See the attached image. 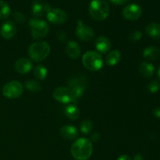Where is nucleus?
Wrapping results in <instances>:
<instances>
[{"instance_id":"obj_1","label":"nucleus","mask_w":160,"mask_h":160,"mask_svg":"<svg viewBox=\"0 0 160 160\" xmlns=\"http://www.w3.org/2000/svg\"><path fill=\"white\" fill-rule=\"evenodd\" d=\"M70 152L76 160H88L93 152L92 142L85 138H78L72 145Z\"/></svg>"},{"instance_id":"obj_2","label":"nucleus","mask_w":160,"mask_h":160,"mask_svg":"<svg viewBox=\"0 0 160 160\" xmlns=\"http://www.w3.org/2000/svg\"><path fill=\"white\" fill-rule=\"evenodd\" d=\"M89 13L95 20H105L109 14V4L106 0H92L89 6Z\"/></svg>"},{"instance_id":"obj_3","label":"nucleus","mask_w":160,"mask_h":160,"mask_svg":"<svg viewBox=\"0 0 160 160\" xmlns=\"http://www.w3.org/2000/svg\"><path fill=\"white\" fill-rule=\"evenodd\" d=\"M50 53V45L46 42H38L31 44L28 48V54L34 62L45 60Z\"/></svg>"},{"instance_id":"obj_4","label":"nucleus","mask_w":160,"mask_h":160,"mask_svg":"<svg viewBox=\"0 0 160 160\" xmlns=\"http://www.w3.org/2000/svg\"><path fill=\"white\" fill-rule=\"evenodd\" d=\"M82 62L84 67L92 71H98L102 67V56L95 51H88L84 54Z\"/></svg>"},{"instance_id":"obj_5","label":"nucleus","mask_w":160,"mask_h":160,"mask_svg":"<svg viewBox=\"0 0 160 160\" xmlns=\"http://www.w3.org/2000/svg\"><path fill=\"white\" fill-rule=\"evenodd\" d=\"M30 26L31 28V36L37 40L46 37L49 31L48 23L44 20L32 19L30 21Z\"/></svg>"},{"instance_id":"obj_6","label":"nucleus","mask_w":160,"mask_h":160,"mask_svg":"<svg viewBox=\"0 0 160 160\" xmlns=\"http://www.w3.org/2000/svg\"><path fill=\"white\" fill-rule=\"evenodd\" d=\"M23 84L17 81L6 83L2 88V95L8 98H17L23 94Z\"/></svg>"},{"instance_id":"obj_7","label":"nucleus","mask_w":160,"mask_h":160,"mask_svg":"<svg viewBox=\"0 0 160 160\" xmlns=\"http://www.w3.org/2000/svg\"><path fill=\"white\" fill-rule=\"evenodd\" d=\"M76 34L78 38L83 42H91L95 37V32L93 29L88 25L84 24L82 20L78 21Z\"/></svg>"},{"instance_id":"obj_8","label":"nucleus","mask_w":160,"mask_h":160,"mask_svg":"<svg viewBox=\"0 0 160 160\" xmlns=\"http://www.w3.org/2000/svg\"><path fill=\"white\" fill-rule=\"evenodd\" d=\"M142 15V9L138 4L132 3V4L128 5L123 9V16L126 20L134 21V20H138Z\"/></svg>"},{"instance_id":"obj_9","label":"nucleus","mask_w":160,"mask_h":160,"mask_svg":"<svg viewBox=\"0 0 160 160\" xmlns=\"http://www.w3.org/2000/svg\"><path fill=\"white\" fill-rule=\"evenodd\" d=\"M47 19L52 23L59 25L62 24L67 20V14L60 9H50L47 12Z\"/></svg>"},{"instance_id":"obj_10","label":"nucleus","mask_w":160,"mask_h":160,"mask_svg":"<svg viewBox=\"0 0 160 160\" xmlns=\"http://www.w3.org/2000/svg\"><path fill=\"white\" fill-rule=\"evenodd\" d=\"M52 96L57 102L63 104L73 102L70 88L66 87H58L53 91Z\"/></svg>"},{"instance_id":"obj_11","label":"nucleus","mask_w":160,"mask_h":160,"mask_svg":"<svg viewBox=\"0 0 160 160\" xmlns=\"http://www.w3.org/2000/svg\"><path fill=\"white\" fill-rule=\"evenodd\" d=\"M17 28L12 21H6L2 25L0 28V34L5 39H11L15 36Z\"/></svg>"},{"instance_id":"obj_12","label":"nucleus","mask_w":160,"mask_h":160,"mask_svg":"<svg viewBox=\"0 0 160 160\" xmlns=\"http://www.w3.org/2000/svg\"><path fill=\"white\" fill-rule=\"evenodd\" d=\"M14 68L17 73L20 74H26L29 73L32 69V63L29 59L26 58H21L16 61L14 64Z\"/></svg>"},{"instance_id":"obj_13","label":"nucleus","mask_w":160,"mask_h":160,"mask_svg":"<svg viewBox=\"0 0 160 160\" xmlns=\"http://www.w3.org/2000/svg\"><path fill=\"white\" fill-rule=\"evenodd\" d=\"M62 138L67 140H73L78 136V131L75 127L71 125H65L59 130Z\"/></svg>"},{"instance_id":"obj_14","label":"nucleus","mask_w":160,"mask_h":160,"mask_svg":"<svg viewBox=\"0 0 160 160\" xmlns=\"http://www.w3.org/2000/svg\"><path fill=\"white\" fill-rule=\"evenodd\" d=\"M81 46L75 41H70L66 47V52L71 59H78L81 55Z\"/></svg>"},{"instance_id":"obj_15","label":"nucleus","mask_w":160,"mask_h":160,"mask_svg":"<svg viewBox=\"0 0 160 160\" xmlns=\"http://www.w3.org/2000/svg\"><path fill=\"white\" fill-rule=\"evenodd\" d=\"M95 48L99 52L106 53L110 50L111 42L108 38L100 36L95 41Z\"/></svg>"},{"instance_id":"obj_16","label":"nucleus","mask_w":160,"mask_h":160,"mask_svg":"<svg viewBox=\"0 0 160 160\" xmlns=\"http://www.w3.org/2000/svg\"><path fill=\"white\" fill-rule=\"evenodd\" d=\"M70 90L71 92L72 99H73V102L77 103L83 95L84 92V88H85V85L84 84H70Z\"/></svg>"},{"instance_id":"obj_17","label":"nucleus","mask_w":160,"mask_h":160,"mask_svg":"<svg viewBox=\"0 0 160 160\" xmlns=\"http://www.w3.org/2000/svg\"><path fill=\"white\" fill-rule=\"evenodd\" d=\"M145 32L150 38L156 40H160V23H150L145 28Z\"/></svg>"},{"instance_id":"obj_18","label":"nucleus","mask_w":160,"mask_h":160,"mask_svg":"<svg viewBox=\"0 0 160 160\" xmlns=\"http://www.w3.org/2000/svg\"><path fill=\"white\" fill-rule=\"evenodd\" d=\"M51 9L49 5L43 3L39 0H36L34 2L32 6V12L33 14L36 17H42L45 12H48Z\"/></svg>"},{"instance_id":"obj_19","label":"nucleus","mask_w":160,"mask_h":160,"mask_svg":"<svg viewBox=\"0 0 160 160\" xmlns=\"http://www.w3.org/2000/svg\"><path fill=\"white\" fill-rule=\"evenodd\" d=\"M160 56V50L157 47H147L143 51V57L148 61H153L159 59Z\"/></svg>"},{"instance_id":"obj_20","label":"nucleus","mask_w":160,"mask_h":160,"mask_svg":"<svg viewBox=\"0 0 160 160\" xmlns=\"http://www.w3.org/2000/svg\"><path fill=\"white\" fill-rule=\"evenodd\" d=\"M139 72L142 77L145 78H151L155 73V67L152 63L148 62H142L139 65Z\"/></svg>"},{"instance_id":"obj_21","label":"nucleus","mask_w":160,"mask_h":160,"mask_svg":"<svg viewBox=\"0 0 160 160\" xmlns=\"http://www.w3.org/2000/svg\"><path fill=\"white\" fill-rule=\"evenodd\" d=\"M120 59H121V53L118 50H112L106 56L105 61H106V65L112 67V66L117 65L120 62Z\"/></svg>"},{"instance_id":"obj_22","label":"nucleus","mask_w":160,"mask_h":160,"mask_svg":"<svg viewBox=\"0 0 160 160\" xmlns=\"http://www.w3.org/2000/svg\"><path fill=\"white\" fill-rule=\"evenodd\" d=\"M65 113L69 119L75 120L79 118L80 115H81V111L78 106L70 104L67 106V107L65 108Z\"/></svg>"},{"instance_id":"obj_23","label":"nucleus","mask_w":160,"mask_h":160,"mask_svg":"<svg viewBox=\"0 0 160 160\" xmlns=\"http://www.w3.org/2000/svg\"><path fill=\"white\" fill-rule=\"evenodd\" d=\"M47 73H48V70L44 66L38 65L34 67V74L38 80H40V81L45 80L47 77Z\"/></svg>"},{"instance_id":"obj_24","label":"nucleus","mask_w":160,"mask_h":160,"mask_svg":"<svg viewBox=\"0 0 160 160\" xmlns=\"http://www.w3.org/2000/svg\"><path fill=\"white\" fill-rule=\"evenodd\" d=\"M25 88L28 89V91L32 92H38L39 91L42 90V85H41L40 83L38 82L36 80H28V81L25 82Z\"/></svg>"},{"instance_id":"obj_25","label":"nucleus","mask_w":160,"mask_h":160,"mask_svg":"<svg viewBox=\"0 0 160 160\" xmlns=\"http://www.w3.org/2000/svg\"><path fill=\"white\" fill-rule=\"evenodd\" d=\"M11 9L9 5L6 2L0 0V19L1 20H5L8 18L10 15Z\"/></svg>"},{"instance_id":"obj_26","label":"nucleus","mask_w":160,"mask_h":160,"mask_svg":"<svg viewBox=\"0 0 160 160\" xmlns=\"http://www.w3.org/2000/svg\"><path fill=\"white\" fill-rule=\"evenodd\" d=\"M93 129V123L90 120H84L81 123V131L83 134H90Z\"/></svg>"},{"instance_id":"obj_27","label":"nucleus","mask_w":160,"mask_h":160,"mask_svg":"<svg viewBox=\"0 0 160 160\" xmlns=\"http://www.w3.org/2000/svg\"><path fill=\"white\" fill-rule=\"evenodd\" d=\"M160 89V82L159 81L154 80V81H150L149 84H148V90L151 93L155 94L159 92Z\"/></svg>"},{"instance_id":"obj_28","label":"nucleus","mask_w":160,"mask_h":160,"mask_svg":"<svg viewBox=\"0 0 160 160\" xmlns=\"http://www.w3.org/2000/svg\"><path fill=\"white\" fill-rule=\"evenodd\" d=\"M142 33L140 31H138V30H136V31H132V32L130 33L129 34V40L131 41V42H138V40H140L141 38H142Z\"/></svg>"},{"instance_id":"obj_29","label":"nucleus","mask_w":160,"mask_h":160,"mask_svg":"<svg viewBox=\"0 0 160 160\" xmlns=\"http://www.w3.org/2000/svg\"><path fill=\"white\" fill-rule=\"evenodd\" d=\"M13 19L18 23H23L25 21V16L20 12H15L13 13Z\"/></svg>"},{"instance_id":"obj_30","label":"nucleus","mask_w":160,"mask_h":160,"mask_svg":"<svg viewBox=\"0 0 160 160\" xmlns=\"http://www.w3.org/2000/svg\"><path fill=\"white\" fill-rule=\"evenodd\" d=\"M112 4L115 5H123L124 3H126L127 2H128L129 0H109Z\"/></svg>"},{"instance_id":"obj_31","label":"nucleus","mask_w":160,"mask_h":160,"mask_svg":"<svg viewBox=\"0 0 160 160\" xmlns=\"http://www.w3.org/2000/svg\"><path fill=\"white\" fill-rule=\"evenodd\" d=\"M99 138H100V135H99V134H98V133H93L91 138H92V142H98V140H99Z\"/></svg>"},{"instance_id":"obj_32","label":"nucleus","mask_w":160,"mask_h":160,"mask_svg":"<svg viewBox=\"0 0 160 160\" xmlns=\"http://www.w3.org/2000/svg\"><path fill=\"white\" fill-rule=\"evenodd\" d=\"M153 114H154L155 117L160 119V108H156L153 110Z\"/></svg>"},{"instance_id":"obj_33","label":"nucleus","mask_w":160,"mask_h":160,"mask_svg":"<svg viewBox=\"0 0 160 160\" xmlns=\"http://www.w3.org/2000/svg\"><path fill=\"white\" fill-rule=\"evenodd\" d=\"M117 160H132V159H131L128 155H121V156H119Z\"/></svg>"},{"instance_id":"obj_34","label":"nucleus","mask_w":160,"mask_h":160,"mask_svg":"<svg viewBox=\"0 0 160 160\" xmlns=\"http://www.w3.org/2000/svg\"><path fill=\"white\" fill-rule=\"evenodd\" d=\"M134 160H143V157L140 154H137L134 156Z\"/></svg>"},{"instance_id":"obj_35","label":"nucleus","mask_w":160,"mask_h":160,"mask_svg":"<svg viewBox=\"0 0 160 160\" xmlns=\"http://www.w3.org/2000/svg\"><path fill=\"white\" fill-rule=\"evenodd\" d=\"M158 75H159V79H160V67H159V71H158Z\"/></svg>"}]
</instances>
